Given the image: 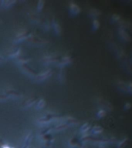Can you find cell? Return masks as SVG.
<instances>
[{"mask_svg":"<svg viewBox=\"0 0 132 148\" xmlns=\"http://www.w3.org/2000/svg\"><path fill=\"white\" fill-rule=\"evenodd\" d=\"M97 103L99 104V108L104 109L106 111L111 112L114 109V107H113L112 103L103 97H98L97 99Z\"/></svg>","mask_w":132,"mask_h":148,"instance_id":"6da1fadb","label":"cell"},{"mask_svg":"<svg viewBox=\"0 0 132 148\" xmlns=\"http://www.w3.org/2000/svg\"><path fill=\"white\" fill-rule=\"evenodd\" d=\"M118 34L120 39L125 42H131L132 41V37L128 33L127 29L124 27L119 26L118 29Z\"/></svg>","mask_w":132,"mask_h":148,"instance_id":"7a4b0ae2","label":"cell"},{"mask_svg":"<svg viewBox=\"0 0 132 148\" xmlns=\"http://www.w3.org/2000/svg\"><path fill=\"white\" fill-rule=\"evenodd\" d=\"M116 86L117 88L119 90L125 94H128V91H127V82L122 80H118L116 82Z\"/></svg>","mask_w":132,"mask_h":148,"instance_id":"3957f363","label":"cell"},{"mask_svg":"<svg viewBox=\"0 0 132 148\" xmlns=\"http://www.w3.org/2000/svg\"><path fill=\"white\" fill-rule=\"evenodd\" d=\"M111 21L113 23H115V24H118L119 25V26L122 24L124 19H122L121 15H120L118 13H114L111 15Z\"/></svg>","mask_w":132,"mask_h":148,"instance_id":"277c9868","label":"cell"},{"mask_svg":"<svg viewBox=\"0 0 132 148\" xmlns=\"http://www.w3.org/2000/svg\"><path fill=\"white\" fill-rule=\"evenodd\" d=\"M89 15L93 19H97V17L101 15V11L97 8H92L89 10Z\"/></svg>","mask_w":132,"mask_h":148,"instance_id":"5b68a950","label":"cell"},{"mask_svg":"<svg viewBox=\"0 0 132 148\" xmlns=\"http://www.w3.org/2000/svg\"><path fill=\"white\" fill-rule=\"evenodd\" d=\"M91 132L94 135H101L104 132V128L101 126H94L91 128Z\"/></svg>","mask_w":132,"mask_h":148,"instance_id":"8992f818","label":"cell"},{"mask_svg":"<svg viewBox=\"0 0 132 148\" xmlns=\"http://www.w3.org/2000/svg\"><path fill=\"white\" fill-rule=\"evenodd\" d=\"M128 137H124L118 142L117 148H124L128 144Z\"/></svg>","mask_w":132,"mask_h":148,"instance_id":"52a82bcc","label":"cell"},{"mask_svg":"<svg viewBox=\"0 0 132 148\" xmlns=\"http://www.w3.org/2000/svg\"><path fill=\"white\" fill-rule=\"evenodd\" d=\"M107 116V111L104 109L99 108L98 111L97 112V117L98 119H103Z\"/></svg>","mask_w":132,"mask_h":148,"instance_id":"ba28073f","label":"cell"},{"mask_svg":"<svg viewBox=\"0 0 132 148\" xmlns=\"http://www.w3.org/2000/svg\"><path fill=\"white\" fill-rule=\"evenodd\" d=\"M70 10L72 13L75 14H78L80 12V9L79 6L75 4V3H71L70 5Z\"/></svg>","mask_w":132,"mask_h":148,"instance_id":"9c48e42d","label":"cell"},{"mask_svg":"<svg viewBox=\"0 0 132 148\" xmlns=\"http://www.w3.org/2000/svg\"><path fill=\"white\" fill-rule=\"evenodd\" d=\"M92 27L93 30H98L101 28V22L97 19H93L92 22Z\"/></svg>","mask_w":132,"mask_h":148,"instance_id":"30bf717a","label":"cell"},{"mask_svg":"<svg viewBox=\"0 0 132 148\" xmlns=\"http://www.w3.org/2000/svg\"><path fill=\"white\" fill-rule=\"evenodd\" d=\"M127 91L128 94L132 95V81L127 82Z\"/></svg>","mask_w":132,"mask_h":148,"instance_id":"8fae6325","label":"cell"},{"mask_svg":"<svg viewBox=\"0 0 132 148\" xmlns=\"http://www.w3.org/2000/svg\"><path fill=\"white\" fill-rule=\"evenodd\" d=\"M124 109L125 110H129L132 109V103L131 102H126L124 105Z\"/></svg>","mask_w":132,"mask_h":148,"instance_id":"7c38bea8","label":"cell"},{"mask_svg":"<svg viewBox=\"0 0 132 148\" xmlns=\"http://www.w3.org/2000/svg\"><path fill=\"white\" fill-rule=\"evenodd\" d=\"M131 62H132V56H131Z\"/></svg>","mask_w":132,"mask_h":148,"instance_id":"4fadbf2b","label":"cell"}]
</instances>
